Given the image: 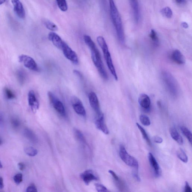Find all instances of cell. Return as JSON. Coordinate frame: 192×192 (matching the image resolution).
<instances>
[{
    "instance_id": "6da1fadb",
    "label": "cell",
    "mask_w": 192,
    "mask_h": 192,
    "mask_svg": "<svg viewBox=\"0 0 192 192\" xmlns=\"http://www.w3.org/2000/svg\"><path fill=\"white\" fill-rule=\"evenodd\" d=\"M84 40L91 51L92 59L102 78L105 80L108 79V76L104 68L101 56L97 46L89 35L84 36Z\"/></svg>"
},
{
    "instance_id": "7a4b0ae2",
    "label": "cell",
    "mask_w": 192,
    "mask_h": 192,
    "mask_svg": "<svg viewBox=\"0 0 192 192\" xmlns=\"http://www.w3.org/2000/svg\"><path fill=\"white\" fill-rule=\"evenodd\" d=\"M108 1L109 2L110 15L112 21L115 27L117 37L120 42H121V43L124 44L125 38L121 16L116 7L114 0Z\"/></svg>"
},
{
    "instance_id": "3957f363",
    "label": "cell",
    "mask_w": 192,
    "mask_h": 192,
    "mask_svg": "<svg viewBox=\"0 0 192 192\" xmlns=\"http://www.w3.org/2000/svg\"><path fill=\"white\" fill-rule=\"evenodd\" d=\"M161 78L166 90L173 98H177L179 95L178 84L174 77L167 71L161 73Z\"/></svg>"
},
{
    "instance_id": "277c9868",
    "label": "cell",
    "mask_w": 192,
    "mask_h": 192,
    "mask_svg": "<svg viewBox=\"0 0 192 192\" xmlns=\"http://www.w3.org/2000/svg\"><path fill=\"white\" fill-rule=\"evenodd\" d=\"M97 41L103 51L104 59L110 73L116 81H117L118 77L112 59L111 54L109 51L108 47L105 40L104 37L99 36L97 38Z\"/></svg>"
},
{
    "instance_id": "5b68a950",
    "label": "cell",
    "mask_w": 192,
    "mask_h": 192,
    "mask_svg": "<svg viewBox=\"0 0 192 192\" xmlns=\"http://www.w3.org/2000/svg\"><path fill=\"white\" fill-rule=\"evenodd\" d=\"M119 154L121 160L126 164L134 169L139 170L138 161L134 157L128 154L124 145L120 146Z\"/></svg>"
},
{
    "instance_id": "8992f818",
    "label": "cell",
    "mask_w": 192,
    "mask_h": 192,
    "mask_svg": "<svg viewBox=\"0 0 192 192\" xmlns=\"http://www.w3.org/2000/svg\"><path fill=\"white\" fill-rule=\"evenodd\" d=\"M48 98L56 111L63 117H66L67 115L65 107L63 103L51 91L47 93Z\"/></svg>"
},
{
    "instance_id": "52a82bcc",
    "label": "cell",
    "mask_w": 192,
    "mask_h": 192,
    "mask_svg": "<svg viewBox=\"0 0 192 192\" xmlns=\"http://www.w3.org/2000/svg\"><path fill=\"white\" fill-rule=\"evenodd\" d=\"M61 50L67 59L76 65L78 64V58L76 53L73 51L65 42L63 44Z\"/></svg>"
},
{
    "instance_id": "ba28073f",
    "label": "cell",
    "mask_w": 192,
    "mask_h": 192,
    "mask_svg": "<svg viewBox=\"0 0 192 192\" xmlns=\"http://www.w3.org/2000/svg\"><path fill=\"white\" fill-rule=\"evenodd\" d=\"M71 103L75 113L81 117H86V111L82 102L76 96H73L71 98Z\"/></svg>"
},
{
    "instance_id": "9c48e42d",
    "label": "cell",
    "mask_w": 192,
    "mask_h": 192,
    "mask_svg": "<svg viewBox=\"0 0 192 192\" xmlns=\"http://www.w3.org/2000/svg\"><path fill=\"white\" fill-rule=\"evenodd\" d=\"M20 62L22 63L27 68L32 71H38V67L36 62L33 59L26 55H21L19 57Z\"/></svg>"
},
{
    "instance_id": "30bf717a",
    "label": "cell",
    "mask_w": 192,
    "mask_h": 192,
    "mask_svg": "<svg viewBox=\"0 0 192 192\" xmlns=\"http://www.w3.org/2000/svg\"><path fill=\"white\" fill-rule=\"evenodd\" d=\"M89 100L92 108L95 111L97 115L101 113L99 101L97 95L94 92H91L88 95Z\"/></svg>"
},
{
    "instance_id": "8fae6325",
    "label": "cell",
    "mask_w": 192,
    "mask_h": 192,
    "mask_svg": "<svg viewBox=\"0 0 192 192\" xmlns=\"http://www.w3.org/2000/svg\"><path fill=\"white\" fill-rule=\"evenodd\" d=\"M139 104L142 109L146 112L150 111L151 108V101L149 97L147 94H142L139 97Z\"/></svg>"
},
{
    "instance_id": "7c38bea8",
    "label": "cell",
    "mask_w": 192,
    "mask_h": 192,
    "mask_svg": "<svg viewBox=\"0 0 192 192\" xmlns=\"http://www.w3.org/2000/svg\"><path fill=\"white\" fill-rule=\"evenodd\" d=\"M81 177L86 185H88L92 181L97 180L98 177L94 172L91 170H88L81 173Z\"/></svg>"
},
{
    "instance_id": "4fadbf2b",
    "label": "cell",
    "mask_w": 192,
    "mask_h": 192,
    "mask_svg": "<svg viewBox=\"0 0 192 192\" xmlns=\"http://www.w3.org/2000/svg\"><path fill=\"white\" fill-rule=\"evenodd\" d=\"M95 125L97 128L106 134H108L109 131L106 125L104 114L102 113L98 115H97V118L96 119Z\"/></svg>"
},
{
    "instance_id": "5bb4252c",
    "label": "cell",
    "mask_w": 192,
    "mask_h": 192,
    "mask_svg": "<svg viewBox=\"0 0 192 192\" xmlns=\"http://www.w3.org/2000/svg\"><path fill=\"white\" fill-rule=\"evenodd\" d=\"M28 99L29 104L32 110L34 113L36 112L39 108V103L36 97L35 92L33 90L29 92Z\"/></svg>"
},
{
    "instance_id": "9a60e30c",
    "label": "cell",
    "mask_w": 192,
    "mask_h": 192,
    "mask_svg": "<svg viewBox=\"0 0 192 192\" xmlns=\"http://www.w3.org/2000/svg\"><path fill=\"white\" fill-rule=\"evenodd\" d=\"M13 6L14 12L21 18H24L25 17V11L22 3L20 0H11Z\"/></svg>"
},
{
    "instance_id": "2e32d148",
    "label": "cell",
    "mask_w": 192,
    "mask_h": 192,
    "mask_svg": "<svg viewBox=\"0 0 192 192\" xmlns=\"http://www.w3.org/2000/svg\"><path fill=\"white\" fill-rule=\"evenodd\" d=\"M48 38L56 47L61 50L65 41L62 39L59 35L55 32H51L48 34Z\"/></svg>"
},
{
    "instance_id": "e0dca14e",
    "label": "cell",
    "mask_w": 192,
    "mask_h": 192,
    "mask_svg": "<svg viewBox=\"0 0 192 192\" xmlns=\"http://www.w3.org/2000/svg\"><path fill=\"white\" fill-rule=\"evenodd\" d=\"M170 58L173 62L178 65H181L185 62V58L183 54L178 50H175L171 52Z\"/></svg>"
},
{
    "instance_id": "ac0fdd59",
    "label": "cell",
    "mask_w": 192,
    "mask_h": 192,
    "mask_svg": "<svg viewBox=\"0 0 192 192\" xmlns=\"http://www.w3.org/2000/svg\"><path fill=\"white\" fill-rule=\"evenodd\" d=\"M148 159L150 166L154 170L155 175L156 177H160L161 174V169L155 158L152 153H149Z\"/></svg>"
},
{
    "instance_id": "d6986e66",
    "label": "cell",
    "mask_w": 192,
    "mask_h": 192,
    "mask_svg": "<svg viewBox=\"0 0 192 192\" xmlns=\"http://www.w3.org/2000/svg\"><path fill=\"white\" fill-rule=\"evenodd\" d=\"M170 133L172 138L175 140L179 144H182L183 143L182 137L179 134L178 132L175 128L171 127L170 129Z\"/></svg>"
},
{
    "instance_id": "ffe728a7",
    "label": "cell",
    "mask_w": 192,
    "mask_h": 192,
    "mask_svg": "<svg viewBox=\"0 0 192 192\" xmlns=\"http://www.w3.org/2000/svg\"><path fill=\"white\" fill-rule=\"evenodd\" d=\"M131 3L132 6L135 19L136 22H138L139 18V4L136 0H132Z\"/></svg>"
},
{
    "instance_id": "44dd1931",
    "label": "cell",
    "mask_w": 192,
    "mask_h": 192,
    "mask_svg": "<svg viewBox=\"0 0 192 192\" xmlns=\"http://www.w3.org/2000/svg\"><path fill=\"white\" fill-rule=\"evenodd\" d=\"M74 133H75V136L76 137L77 139L81 142V144L84 146L87 145L85 137H84V135L82 134L80 130L76 129L74 130Z\"/></svg>"
},
{
    "instance_id": "7402d4cb",
    "label": "cell",
    "mask_w": 192,
    "mask_h": 192,
    "mask_svg": "<svg viewBox=\"0 0 192 192\" xmlns=\"http://www.w3.org/2000/svg\"><path fill=\"white\" fill-rule=\"evenodd\" d=\"M44 24L46 28L48 30L53 31H57L58 30V27L54 23L47 20H44Z\"/></svg>"
},
{
    "instance_id": "603a6c76",
    "label": "cell",
    "mask_w": 192,
    "mask_h": 192,
    "mask_svg": "<svg viewBox=\"0 0 192 192\" xmlns=\"http://www.w3.org/2000/svg\"><path fill=\"white\" fill-rule=\"evenodd\" d=\"M177 155L178 158L183 162L187 163L188 161V158L185 152L182 149H179L177 151Z\"/></svg>"
},
{
    "instance_id": "cb8c5ba5",
    "label": "cell",
    "mask_w": 192,
    "mask_h": 192,
    "mask_svg": "<svg viewBox=\"0 0 192 192\" xmlns=\"http://www.w3.org/2000/svg\"><path fill=\"white\" fill-rule=\"evenodd\" d=\"M136 125L137 127H138L139 129L140 132H141L142 133L143 138H144V139L146 140V142H147V143L149 145L151 146V142L150 141V139L148 137V136L147 135L145 130H144L139 124L138 123H137Z\"/></svg>"
},
{
    "instance_id": "d4e9b609",
    "label": "cell",
    "mask_w": 192,
    "mask_h": 192,
    "mask_svg": "<svg viewBox=\"0 0 192 192\" xmlns=\"http://www.w3.org/2000/svg\"><path fill=\"white\" fill-rule=\"evenodd\" d=\"M181 129L183 134L184 136L187 137V139L190 142L191 144H192V134L191 132L187 128L185 127V126H182L180 127Z\"/></svg>"
},
{
    "instance_id": "484cf974",
    "label": "cell",
    "mask_w": 192,
    "mask_h": 192,
    "mask_svg": "<svg viewBox=\"0 0 192 192\" xmlns=\"http://www.w3.org/2000/svg\"><path fill=\"white\" fill-rule=\"evenodd\" d=\"M59 8L63 12H65L68 9L66 0H56Z\"/></svg>"
},
{
    "instance_id": "4316f807",
    "label": "cell",
    "mask_w": 192,
    "mask_h": 192,
    "mask_svg": "<svg viewBox=\"0 0 192 192\" xmlns=\"http://www.w3.org/2000/svg\"><path fill=\"white\" fill-rule=\"evenodd\" d=\"M150 38L154 45L158 46L159 44V39L157 35V32L154 29H151L149 35Z\"/></svg>"
},
{
    "instance_id": "83f0119b",
    "label": "cell",
    "mask_w": 192,
    "mask_h": 192,
    "mask_svg": "<svg viewBox=\"0 0 192 192\" xmlns=\"http://www.w3.org/2000/svg\"><path fill=\"white\" fill-rule=\"evenodd\" d=\"M161 13L163 16L169 18H171L173 15L172 11L169 7H166L161 10Z\"/></svg>"
},
{
    "instance_id": "f1b7e54d",
    "label": "cell",
    "mask_w": 192,
    "mask_h": 192,
    "mask_svg": "<svg viewBox=\"0 0 192 192\" xmlns=\"http://www.w3.org/2000/svg\"><path fill=\"white\" fill-rule=\"evenodd\" d=\"M25 134L27 138L32 142L35 143L37 141L35 135L31 130L26 129L25 131Z\"/></svg>"
},
{
    "instance_id": "f546056e",
    "label": "cell",
    "mask_w": 192,
    "mask_h": 192,
    "mask_svg": "<svg viewBox=\"0 0 192 192\" xmlns=\"http://www.w3.org/2000/svg\"><path fill=\"white\" fill-rule=\"evenodd\" d=\"M25 152L27 155L30 157H34L38 154L36 149L32 147H28L25 149Z\"/></svg>"
},
{
    "instance_id": "4dcf8cb0",
    "label": "cell",
    "mask_w": 192,
    "mask_h": 192,
    "mask_svg": "<svg viewBox=\"0 0 192 192\" xmlns=\"http://www.w3.org/2000/svg\"><path fill=\"white\" fill-rule=\"evenodd\" d=\"M140 122L143 125L146 126H149L150 125V121L149 118L147 116L144 114H141L140 116Z\"/></svg>"
},
{
    "instance_id": "1f68e13d",
    "label": "cell",
    "mask_w": 192,
    "mask_h": 192,
    "mask_svg": "<svg viewBox=\"0 0 192 192\" xmlns=\"http://www.w3.org/2000/svg\"><path fill=\"white\" fill-rule=\"evenodd\" d=\"M17 77L18 81L21 84H23L25 82L26 76L25 73L22 70H20L17 73Z\"/></svg>"
},
{
    "instance_id": "d6a6232c",
    "label": "cell",
    "mask_w": 192,
    "mask_h": 192,
    "mask_svg": "<svg viewBox=\"0 0 192 192\" xmlns=\"http://www.w3.org/2000/svg\"><path fill=\"white\" fill-rule=\"evenodd\" d=\"M4 92H5L6 97L8 99H12L15 98V95L9 88H7V87L5 88L4 89Z\"/></svg>"
},
{
    "instance_id": "836d02e7",
    "label": "cell",
    "mask_w": 192,
    "mask_h": 192,
    "mask_svg": "<svg viewBox=\"0 0 192 192\" xmlns=\"http://www.w3.org/2000/svg\"><path fill=\"white\" fill-rule=\"evenodd\" d=\"M14 180L17 185H19L23 181V175L21 173H19L15 174L14 177Z\"/></svg>"
},
{
    "instance_id": "e575fe53",
    "label": "cell",
    "mask_w": 192,
    "mask_h": 192,
    "mask_svg": "<svg viewBox=\"0 0 192 192\" xmlns=\"http://www.w3.org/2000/svg\"><path fill=\"white\" fill-rule=\"evenodd\" d=\"M96 190L98 192H108V190L105 186L100 183H96L95 184Z\"/></svg>"
},
{
    "instance_id": "d590c367",
    "label": "cell",
    "mask_w": 192,
    "mask_h": 192,
    "mask_svg": "<svg viewBox=\"0 0 192 192\" xmlns=\"http://www.w3.org/2000/svg\"><path fill=\"white\" fill-rule=\"evenodd\" d=\"M26 191L27 192H37L38 191H37V188L35 185L32 184L27 188Z\"/></svg>"
},
{
    "instance_id": "8d00e7d4",
    "label": "cell",
    "mask_w": 192,
    "mask_h": 192,
    "mask_svg": "<svg viewBox=\"0 0 192 192\" xmlns=\"http://www.w3.org/2000/svg\"><path fill=\"white\" fill-rule=\"evenodd\" d=\"M133 177H134L136 180L138 182L140 181L141 179H140V177L139 176L138 170L134 169V170L133 171Z\"/></svg>"
},
{
    "instance_id": "74e56055",
    "label": "cell",
    "mask_w": 192,
    "mask_h": 192,
    "mask_svg": "<svg viewBox=\"0 0 192 192\" xmlns=\"http://www.w3.org/2000/svg\"><path fill=\"white\" fill-rule=\"evenodd\" d=\"M11 124L14 128H17L19 127L20 122L17 119H14L11 121Z\"/></svg>"
},
{
    "instance_id": "f35d334b",
    "label": "cell",
    "mask_w": 192,
    "mask_h": 192,
    "mask_svg": "<svg viewBox=\"0 0 192 192\" xmlns=\"http://www.w3.org/2000/svg\"><path fill=\"white\" fill-rule=\"evenodd\" d=\"M108 172L111 175L112 177L114 178V180H115L116 182L119 181V180L118 176H117L115 173L111 170H109L108 171Z\"/></svg>"
},
{
    "instance_id": "ab89813d",
    "label": "cell",
    "mask_w": 192,
    "mask_h": 192,
    "mask_svg": "<svg viewBox=\"0 0 192 192\" xmlns=\"http://www.w3.org/2000/svg\"><path fill=\"white\" fill-rule=\"evenodd\" d=\"M185 192H191L192 191L191 187L189 185L188 182L186 181L185 182Z\"/></svg>"
},
{
    "instance_id": "60d3db41",
    "label": "cell",
    "mask_w": 192,
    "mask_h": 192,
    "mask_svg": "<svg viewBox=\"0 0 192 192\" xmlns=\"http://www.w3.org/2000/svg\"><path fill=\"white\" fill-rule=\"evenodd\" d=\"M154 140L155 142L158 143H161L163 141L162 138L161 137L158 136H155L154 138Z\"/></svg>"
},
{
    "instance_id": "b9f144b4",
    "label": "cell",
    "mask_w": 192,
    "mask_h": 192,
    "mask_svg": "<svg viewBox=\"0 0 192 192\" xmlns=\"http://www.w3.org/2000/svg\"><path fill=\"white\" fill-rule=\"evenodd\" d=\"M18 167L19 168V169L21 171H23L25 168V164L23 163H18Z\"/></svg>"
},
{
    "instance_id": "7bdbcfd3",
    "label": "cell",
    "mask_w": 192,
    "mask_h": 192,
    "mask_svg": "<svg viewBox=\"0 0 192 192\" xmlns=\"http://www.w3.org/2000/svg\"><path fill=\"white\" fill-rule=\"evenodd\" d=\"M73 73L74 74H75V75L77 76L78 77H80V78H83V77L82 74H81L80 71H78V70H73Z\"/></svg>"
},
{
    "instance_id": "ee69618b",
    "label": "cell",
    "mask_w": 192,
    "mask_h": 192,
    "mask_svg": "<svg viewBox=\"0 0 192 192\" xmlns=\"http://www.w3.org/2000/svg\"><path fill=\"white\" fill-rule=\"evenodd\" d=\"M4 188L3 180L2 177H0V189H2Z\"/></svg>"
},
{
    "instance_id": "f6af8a7d",
    "label": "cell",
    "mask_w": 192,
    "mask_h": 192,
    "mask_svg": "<svg viewBox=\"0 0 192 192\" xmlns=\"http://www.w3.org/2000/svg\"><path fill=\"white\" fill-rule=\"evenodd\" d=\"M182 26L183 28L185 29H187L188 28L189 26L188 24L185 22H183L182 23Z\"/></svg>"
},
{
    "instance_id": "bcb514c9",
    "label": "cell",
    "mask_w": 192,
    "mask_h": 192,
    "mask_svg": "<svg viewBox=\"0 0 192 192\" xmlns=\"http://www.w3.org/2000/svg\"><path fill=\"white\" fill-rule=\"evenodd\" d=\"M6 1V0H0V5L4 4L5 2Z\"/></svg>"
},
{
    "instance_id": "7dc6e473",
    "label": "cell",
    "mask_w": 192,
    "mask_h": 192,
    "mask_svg": "<svg viewBox=\"0 0 192 192\" xmlns=\"http://www.w3.org/2000/svg\"><path fill=\"white\" fill-rule=\"evenodd\" d=\"M182 0H176V1H177V2L178 4L181 3L182 2Z\"/></svg>"
},
{
    "instance_id": "c3c4849f",
    "label": "cell",
    "mask_w": 192,
    "mask_h": 192,
    "mask_svg": "<svg viewBox=\"0 0 192 192\" xmlns=\"http://www.w3.org/2000/svg\"><path fill=\"white\" fill-rule=\"evenodd\" d=\"M2 163H1V161H0V169H2Z\"/></svg>"
},
{
    "instance_id": "681fc988",
    "label": "cell",
    "mask_w": 192,
    "mask_h": 192,
    "mask_svg": "<svg viewBox=\"0 0 192 192\" xmlns=\"http://www.w3.org/2000/svg\"><path fill=\"white\" fill-rule=\"evenodd\" d=\"M2 139L1 138H0V145H1V144H2Z\"/></svg>"
},
{
    "instance_id": "f907efd6",
    "label": "cell",
    "mask_w": 192,
    "mask_h": 192,
    "mask_svg": "<svg viewBox=\"0 0 192 192\" xmlns=\"http://www.w3.org/2000/svg\"><path fill=\"white\" fill-rule=\"evenodd\" d=\"M131 1H132V0H131Z\"/></svg>"
}]
</instances>
